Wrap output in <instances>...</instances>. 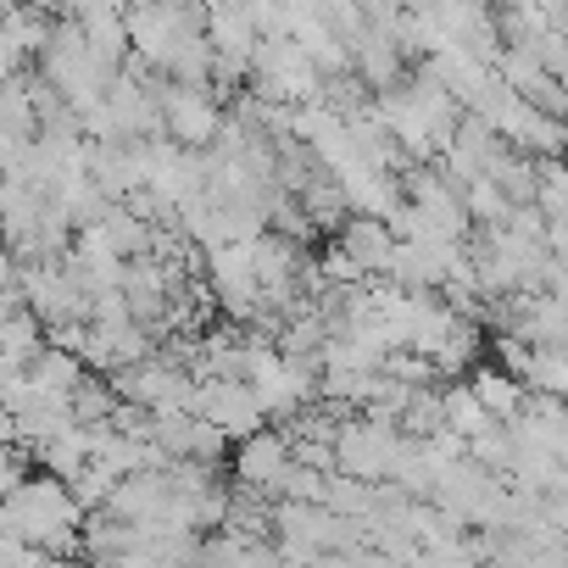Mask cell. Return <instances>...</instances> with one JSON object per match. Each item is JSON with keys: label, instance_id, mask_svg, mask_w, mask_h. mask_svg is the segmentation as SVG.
<instances>
[{"label": "cell", "instance_id": "277c9868", "mask_svg": "<svg viewBox=\"0 0 568 568\" xmlns=\"http://www.w3.org/2000/svg\"><path fill=\"white\" fill-rule=\"evenodd\" d=\"M291 468H296V446H291V435L273 429V424L234 452V479L245 490H278Z\"/></svg>", "mask_w": 568, "mask_h": 568}, {"label": "cell", "instance_id": "3957f363", "mask_svg": "<svg viewBox=\"0 0 568 568\" xmlns=\"http://www.w3.org/2000/svg\"><path fill=\"white\" fill-rule=\"evenodd\" d=\"M162 123L173 129V145H184V151H195V145H206L229 129L217 101L201 84H168L162 90Z\"/></svg>", "mask_w": 568, "mask_h": 568}, {"label": "cell", "instance_id": "7a4b0ae2", "mask_svg": "<svg viewBox=\"0 0 568 568\" xmlns=\"http://www.w3.org/2000/svg\"><path fill=\"white\" fill-rule=\"evenodd\" d=\"M195 418L245 446L251 435H262L267 407L256 402V390L245 379H206V385H195Z\"/></svg>", "mask_w": 568, "mask_h": 568}, {"label": "cell", "instance_id": "6da1fadb", "mask_svg": "<svg viewBox=\"0 0 568 568\" xmlns=\"http://www.w3.org/2000/svg\"><path fill=\"white\" fill-rule=\"evenodd\" d=\"M79 524H84V501L73 496L68 479L34 474L29 485H18L7 496V535H18L23 546H34L45 557H73L84 546Z\"/></svg>", "mask_w": 568, "mask_h": 568}]
</instances>
